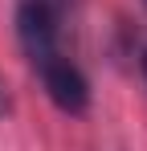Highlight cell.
<instances>
[{"mask_svg": "<svg viewBox=\"0 0 147 151\" xmlns=\"http://www.w3.org/2000/svg\"><path fill=\"white\" fill-rule=\"evenodd\" d=\"M33 74L41 78L49 102H53L57 110H66V114H86V106H90V82H86V74L74 65L66 53L41 61Z\"/></svg>", "mask_w": 147, "mask_h": 151, "instance_id": "1", "label": "cell"}, {"mask_svg": "<svg viewBox=\"0 0 147 151\" xmlns=\"http://www.w3.org/2000/svg\"><path fill=\"white\" fill-rule=\"evenodd\" d=\"M12 110V102H8V90H4V82H0V119Z\"/></svg>", "mask_w": 147, "mask_h": 151, "instance_id": "2", "label": "cell"}, {"mask_svg": "<svg viewBox=\"0 0 147 151\" xmlns=\"http://www.w3.org/2000/svg\"><path fill=\"white\" fill-rule=\"evenodd\" d=\"M143 74H147V57H143Z\"/></svg>", "mask_w": 147, "mask_h": 151, "instance_id": "3", "label": "cell"}]
</instances>
